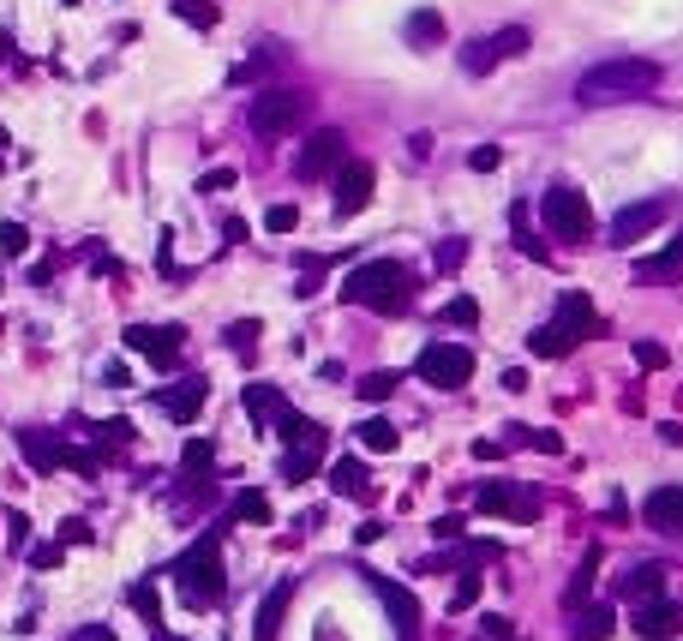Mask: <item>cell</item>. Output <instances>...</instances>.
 <instances>
[{"label":"cell","instance_id":"1","mask_svg":"<svg viewBox=\"0 0 683 641\" xmlns=\"http://www.w3.org/2000/svg\"><path fill=\"white\" fill-rule=\"evenodd\" d=\"M654 90H660V66L642 60V54H618V60H600V66L582 72L576 102L606 108V102H642V96H654Z\"/></svg>","mask_w":683,"mask_h":641},{"label":"cell","instance_id":"2","mask_svg":"<svg viewBox=\"0 0 683 641\" xmlns=\"http://www.w3.org/2000/svg\"><path fill=\"white\" fill-rule=\"evenodd\" d=\"M414 276L396 264V258H372V264H354L348 282H342V300L348 306H372V312H408V294Z\"/></svg>","mask_w":683,"mask_h":641},{"label":"cell","instance_id":"3","mask_svg":"<svg viewBox=\"0 0 683 641\" xmlns=\"http://www.w3.org/2000/svg\"><path fill=\"white\" fill-rule=\"evenodd\" d=\"M174 588H180V600H186L192 612H210V606H222V594H228V576H222L216 534H204V540H192V546L180 552V564H174Z\"/></svg>","mask_w":683,"mask_h":641},{"label":"cell","instance_id":"4","mask_svg":"<svg viewBox=\"0 0 683 641\" xmlns=\"http://www.w3.org/2000/svg\"><path fill=\"white\" fill-rule=\"evenodd\" d=\"M306 90H258L252 96V108H246V126L258 132V138H288L300 120H306Z\"/></svg>","mask_w":683,"mask_h":641},{"label":"cell","instance_id":"5","mask_svg":"<svg viewBox=\"0 0 683 641\" xmlns=\"http://www.w3.org/2000/svg\"><path fill=\"white\" fill-rule=\"evenodd\" d=\"M540 216H546L552 240H594V210H588V192H576V186H552L540 198Z\"/></svg>","mask_w":683,"mask_h":641},{"label":"cell","instance_id":"6","mask_svg":"<svg viewBox=\"0 0 683 641\" xmlns=\"http://www.w3.org/2000/svg\"><path fill=\"white\" fill-rule=\"evenodd\" d=\"M420 378H426L432 390H468L474 354H468L462 342H426V348H420Z\"/></svg>","mask_w":683,"mask_h":641},{"label":"cell","instance_id":"7","mask_svg":"<svg viewBox=\"0 0 683 641\" xmlns=\"http://www.w3.org/2000/svg\"><path fill=\"white\" fill-rule=\"evenodd\" d=\"M348 162V138L336 132V126H318L306 144H300V156H294V174L300 180H324L330 168H342Z\"/></svg>","mask_w":683,"mask_h":641},{"label":"cell","instance_id":"8","mask_svg":"<svg viewBox=\"0 0 683 641\" xmlns=\"http://www.w3.org/2000/svg\"><path fill=\"white\" fill-rule=\"evenodd\" d=\"M474 504H480L486 516H504V522H534V516H540V498L522 492V486H510V480H486V486L474 492Z\"/></svg>","mask_w":683,"mask_h":641},{"label":"cell","instance_id":"9","mask_svg":"<svg viewBox=\"0 0 683 641\" xmlns=\"http://www.w3.org/2000/svg\"><path fill=\"white\" fill-rule=\"evenodd\" d=\"M672 216V198L660 192V198H642V204H624L618 216H612V246H630V240H642L648 228H660Z\"/></svg>","mask_w":683,"mask_h":641},{"label":"cell","instance_id":"10","mask_svg":"<svg viewBox=\"0 0 683 641\" xmlns=\"http://www.w3.org/2000/svg\"><path fill=\"white\" fill-rule=\"evenodd\" d=\"M552 330L576 348V342H588V336H606V324H600V312L588 306V294L582 288H570L564 300H558V318H552Z\"/></svg>","mask_w":683,"mask_h":641},{"label":"cell","instance_id":"11","mask_svg":"<svg viewBox=\"0 0 683 641\" xmlns=\"http://www.w3.org/2000/svg\"><path fill=\"white\" fill-rule=\"evenodd\" d=\"M180 336H186L180 324H162V330H156V324H132V330H126V348L150 354V366H156V372H168V366L180 360Z\"/></svg>","mask_w":683,"mask_h":641},{"label":"cell","instance_id":"12","mask_svg":"<svg viewBox=\"0 0 683 641\" xmlns=\"http://www.w3.org/2000/svg\"><path fill=\"white\" fill-rule=\"evenodd\" d=\"M372 204V162H342L336 168V216H360Z\"/></svg>","mask_w":683,"mask_h":641},{"label":"cell","instance_id":"13","mask_svg":"<svg viewBox=\"0 0 683 641\" xmlns=\"http://www.w3.org/2000/svg\"><path fill=\"white\" fill-rule=\"evenodd\" d=\"M204 396H210V384H204V378H180V384H168L156 402H162V414H168V420L192 426V420H198V408H204Z\"/></svg>","mask_w":683,"mask_h":641},{"label":"cell","instance_id":"14","mask_svg":"<svg viewBox=\"0 0 683 641\" xmlns=\"http://www.w3.org/2000/svg\"><path fill=\"white\" fill-rule=\"evenodd\" d=\"M642 522L660 534H683V486H654L642 504Z\"/></svg>","mask_w":683,"mask_h":641},{"label":"cell","instance_id":"15","mask_svg":"<svg viewBox=\"0 0 683 641\" xmlns=\"http://www.w3.org/2000/svg\"><path fill=\"white\" fill-rule=\"evenodd\" d=\"M636 630L648 641H672L683 630V606L672 600H648V606H636Z\"/></svg>","mask_w":683,"mask_h":641},{"label":"cell","instance_id":"16","mask_svg":"<svg viewBox=\"0 0 683 641\" xmlns=\"http://www.w3.org/2000/svg\"><path fill=\"white\" fill-rule=\"evenodd\" d=\"M618 594H624V600H636V606L666 600V564H636V570L618 582Z\"/></svg>","mask_w":683,"mask_h":641},{"label":"cell","instance_id":"17","mask_svg":"<svg viewBox=\"0 0 683 641\" xmlns=\"http://www.w3.org/2000/svg\"><path fill=\"white\" fill-rule=\"evenodd\" d=\"M330 492H336V498H354V504H366V498H372V474H366V462L342 456V462L330 468Z\"/></svg>","mask_w":683,"mask_h":641},{"label":"cell","instance_id":"18","mask_svg":"<svg viewBox=\"0 0 683 641\" xmlns=\"http://www.w3.org/2000/svg\"><path fill=\"white\" fill-rule=\"evenodd\" d=\"M18 450H24V462H30L36 474H54V468L66 462V444H54L48 432H18Z\"/></svg>","mask_w":683,"mask_h":641},{"label":"cell","instance_id":"19","mask_svg":"<svg viewBox=\"0 0 683 641\" xmlns=\"http://www.w3.org/2000/svg\"><path fill=\"white\" fill-rule=\"evenodd\" d=\"M246 414H252L258 426H276V420L288 414V396H282L276 384H246Z\"/></svg>","mask_w":683,"mask_h":641},{"label":"cell","instance_id":"20","mask_svg":"<svg viewBox=\"0 0 683 641\" xmlns=\"http://www.w3.org/2000/svg\"><path fill=\"white\" fill-rule=\"evenodd\" d=\"M678 276H683V228L660 258H642V264H636V282H678Z\"/></svg>","mask_w":683,"mask_h":641},{"label":"cell","instance_id":"21","mask_svg":"<svg viewBox=\"0 0 683 641\" xmlns=\"http://www.w3.org/2000/svg\"><path fill=\"white\" fill-rule=\"evenodd\" d=\"M594 576H600V546H588V552H582V564H576V576H570V588H564V606H570V612H582V606H588Z\"/></svg>","mask_w":683,"mask_h":641},{"label":"cell","instance_id":"22","mask_svg":"<svg viewBox=\"0 0 683 641\" xmlns=\"http://www.w3.org/2000/svg\"><path fill=\"white\" fill-rule=\"evenodd\" d=\"M612 630H618V612H612V606H582L570 636L576 641H612Z\"/></svg>","mask_w":683,"mask_h":641},{"label":"cell","instance_id":"23","mask_svg":"<svg viewBox=\"0 0 683 641\" xmlns=\"http://www.w3.org/2000/svg\"><path fill=\"white\" fill-rule=\"evenodd\" d=\"M372 588H378V600L390 606V618L402 624V636H414V624H420V606H414V594H402L396 582H372Z\"/></svg>","mask_w":683,"mask_h":641},{"label":"cell","instance_id":"24","mask_svg":"<svg viewBox=\"0 0 683 641\" xmlns=\"http://www.w3.org/2000/svg\"><path fill=\"white\" fill-rule=\"evenodd\" d=\"M402 36H408L414 48H432V42H444V18H438L432 6H420V12H408V24H402Z\"/></svg>","mask_w":683,"mask_h":641},{"label":"cell","instance_id":"25","mask_svg":"<svg viewBox=\"0 0 683 641\" xmlns=\"http://www.w3.org/2000/svg\"><path fill=\"white\" fill-rule=\"evenodd\" d=\"M354 432H360V444H366V450H372V456H390V450H396V444H402V432H396V426H390V420H384V414H372V420H360V426H354Z\"/></svg>","mask_w":683,"mask_h":641},{"label":"cell","instance_id":"26","mask_svg":"<svg viewBox=\"0 0 683 641\" xmlns=\"http://www.w3.org/2000/svg\"><path fill=\"white\" fill-rule=\"evenodd\" d=\"M318 462H324V438H318V444L288 450V456H282V480H288V486H300V480H312V468H318Z\"/></svg>","mask_w":683,"mask_h":641},{"label":"cell","instance_id":"27","mask_svg":"<svg viewBox=\"0 0 683 641\" xmlns=\"http://www.w3.org/2000/svg\"><path fill=\"white\" fill-rule=\"evenodd\" d=\"M510 438H516V444H528V450H540V456H564V438H558V432H546V426H510Z\"/></svg>","mask_w":683,"mask_h":641},{"label":"cell","instance_id":"28","mask_svg":"<svg viewBox=\"0 0 683 641\" xmlns=\"http://www.w3.org/2000/svg\"><path fill=\"white\" fill-rule=\"evenodd\" d=\"M282 606H288V582L264 594V606H258V641H270V636H276V624H282Z\"/></svg>","mask_w":683,"mask_h":641},{"label":"cell","instance_id":"29","mask_svg":"<svg viewBox=\"0 0 683 641\" xmlns=\"http://www.w3.org/2000/svg\"><path fill=\"white\" fill-rule=\"evenodd\" d=\"M132 612L144 618V624H162V594H156V582H132Z\"/></svg>","mask_w":683,"mask_h":641},{"label":"cell","instance_id":"30","mask_svg":"<svg viewBox=\"0 0 683 641\" xmlns=\"http://www.w3.org/2000/svg\"><path fill=\"white\" fill-rule=\"evenodd\" d=\"M168 6H174V18H186L192 30H210V24L222 18V12H216V0H168Z\"/></svg>","mask_w":683,"mask_h":641},{"label":"cell","instance_id":"31","mask_svg":"<svg viewBox=\"0 0 683 641\" xmlns=\"http://www.w3.org/2000/svg\"><path fill=\"white\" fill-rule=\"evenodd\" d=\"M492 66H498V48H492V42H468V48H462V72L480 78V72H492Z\"/></svg>","mask_w":683,"mask_h":641},{"label":"cell","instance_id":"32","mask_svg":"<svg viewBox=\"0 0 683 641\" xmlns=\"http://www.w3.org/2000/svg\"><path fill=\"white\" fill-rule=\"evenodd\" d=\"M528 348H534V354H540V360H558V354H570V342H564V336H558V330H552V324H540V330H534V336H528Z\"/></svg>","mask_w":683,"mask_h":641},{"label":"cell","instance_id":"33","mask_svg":"<svg viewBox=\"0 0 683 641\" xmlns=\"http://www.w3.org/2000/svg\"><path fill=\"white\" fill-rule=\"evenodd\" d=\"M234 516L264 528V522H270V498H264V492H240V498H234Z\"/></svg>","mask_w":683,"mask_h":641},{"label":"cell","instance_id":"34","mask_svg":"<svg viewBox=\"0 0 683 641\" xmlns=\"http://www.w3.org/2000/svg\"><path fill=\"white\" fill-rule=\"evenodd\" d=\"M492 48H498V60H516V54H528V30H522V24H510V30H498V36H492Z\"/></svg>","mask_w":683,"mask_h":641},{"label":"cell","instance_id":"35","mask_svg":"<svg viewBox=\"0 0 683 641\" xmlns=\"http://www.w3.org/2000/svg\"><path fill=\"white\" fill-rule=\"evenodd\" d=\"M0 252L6 258H24L30 252V228L24 222H0Z\"/></svg>","mask_w":683,"mask_h":641},{"label":"cell","instance_id":"36","mask_svg":"<svg viewBox=\"0 0 683 641\" xmlns=\"http://www.w3.org/2000/svg\"><path fill=\"white\" fill-rule=\"evenodd\" d=\"M354 390H360V402H384V396L396 390V372H372V378H360Z\"/></svg>","mask_w":683,"mask_h":641},{"label":"cell","instance_id":"37","mask_svg":"<svg viewBox=\"0 0 683 641\" xmlns=\"http://www.w3.org/2000/svg\"><path fill=\"white\" fill-rule=\"evenodd\" d=\"M294 222H300V210H294V204H270V216H264V228H270V234H294Z\"/></svg>","mask_w":683,"mask_h":641},{"label":"cell","instance_id":"38","mask_svg":"<svg viewBox=\"0 0 683 641\" xmlns=\"http://www.w3.org/2000/svg\"><path fill=\"white\" fill-rule=\"evenodd\" d=\"M444 324H480V306H474L468 294H456V300L444 306Z\"/></svg>","mask_w":683,"mask_h":641},{"label":"cell","instance_id":"39","mask_svg":"<svg viewBox=\"0 0 683 641\" xmlns=\"http://www.w3.org/2000/svg\"><path fill=\"white\" fill-rule=\"evenodd\" d=\"M210 462H216V444H204V438H192V444H186V474H204Z\"/></svg>","mask_w":683,"mask_h":641},{"label":"cell","instance_id":"40","mask_svg":"<svg viewBox=\"0 0 683 641\" xmlns=\"http://www.w3.org/2000/svg\"><path fill=\"white\" fill-rule=\"evenodd\" d=\"M90 540H96V534H90L84 516H66V522H60V546H90Z\"/></svg>","mask_w":683,"mask_h":641},{"label":"cell","instance_id":"41","mask_svg":"<svg viewBox=\"0 0 683 641\" xmlns=\"http://www.w3.org/2000/svg\"><path fill=\"white\" fill-rule=\"evenodd\" d=\"M474 600H480V576H474V570H468V576H462V582H456V594H450V612H468V606H474Z\"/></svg>","mask_w":683,"mask_h":641},{"label":"cell","instance_id":"42","mask_svg":"<svg viewBox=\"0 0 683 641\" xmlns=\"http://www.w3.org/2000/svg\"><path fill=\"white\" fill-rule=\"evenodd\" d=\"M432 258H438V270H456V264L468 258V240H438V252H432Z\"/></svg>","mask_w":683,"mask_h":641},{"label":"cell","instance_id":"43","mask_svg":"<svg viewBox=\"0 0 683 641\" xmlns=\"http://www.w3.org/2000/svg\"><path fill=\"white\" fill-rule=\"evenodd\" d=\"M96 444H132V420H102L96 426Z\"/></svg>","mask_w":683,"mask_h":641},{"label":"cell","instance_id":"44","mask_svg":"<svg viewBox=\"0 0 683 641\" xmlns=\"http://www.w3.org/2000/svg\"><path fill=\"white\" fill-rule=\"evenodd\" d=\"M480 630H486L492 641H516V624H510L504 612H486V618H480Z\"/></svg>","mask_w":683,"mask_h":641},{"label":"cell","instance_id":"45","mask_svg":"<svg viewBox=\"0 0 683 641\" xmlns=\"http://www.w3.org/2000/svg\"><path fill=\"white\" fill-rule=\"evenodd\" d=\"M636 366H642V372H660V366H666V348H660V342H636Z\"/></svg>","mask_w":683,"mask_h":641},{"label":"cell","instance_id":"46","mask_svg":"<svg viewBox=\"0 0 683 641\" xmlns=\"http://www.w3.org/2000/svg\"><path fill=\"white\" fill-rule=\"evenodd\" d=\"M6 528H12V552H24V546H30V516H24V510H12V516H6Z\"/></svg>","mask_w":683,"mask_h":641},{"label":"cell","instance_id":"47","mask_svg":"<svg viewBox=\"0 0 683 641\" xmlns=\"http://www.w3.org/2000/svg\"><path fill=\"white\" fill-rule=\"evenodd\" d=\"M468 168H474V174H492V168H498V144H480V150L468 156Z\"/></svg>","mask_w":683,"mask_h":641},{"label":"cell","instance_id":"48","mask_svg":"<svg viewBox=\"0 0 683 641\" xmlns=\"http://www.w3.org/2000/svg\"><path fill=\"white\" fill-rule=\"evenodd\" d=\"M228 342H234L240 354H252V342H258V324H252V318H246V324H234V330H228Z\"/></svg>","mask_w":683,"mask_h":641},{"label":"cell","instance_id":"49","mask_svg":"<svg viewBox=\"0 0 683 641\" xmlns=\"http://www.w3.org/2000/svg\"><path fill=\"white\" fill-rule=\"evenodd\" d=\"M60 558H66V546H36V552H30V564H36V570H54Z\"/></svg>","mask_w":683,"mask_h":641},{"label":"cell","instance_id":"50","mask_svg":"<svg viewBox=\"0 0 683 641\" xmlns=\"http://www.w3.org/2000/svg\"><path fill=\"white\" fill-rule=\"evenodd\" d=\"M222 186H234V168H210V174H204V186H198V192H222Z\"/></svg>","mask_w":683,"mask_h":641},{"label":"cell","instance_id":"51","mask_svg":"<svg viewBox=\"0 0 683 641\" xmlns=\"http://www.w3.org/2000/svg\"><path fill=\"white\" fill-rule=\"evenodd\" d=\"M102 384H114V390H126V384H132V372H126L120 360H108V366H102Z\"/></svg>","mask_w":683,"mask_h":641},{"label":"cell","instance_id":"52","mask_svg":"<svg viewBox=\"0 0 683 641\" xmlns=\"http://www.w3.org/2000/svg\"><path fill=\"white\" fill-rule=\"evenodd\" d=\"M408 156H414V162H426V156H432V138H426V132H414V138H408Z\"/></svg>","mask_w":683,"mask_h":641},{"label":"cell","instance_id":"53","mask_svg":"<svg viewBox=\"0 0 683 641\" xmlns=\"http://www.w3.org/2000/svg\"><path fill=\"white\" fill-rule=\"evenodd\" d=\"M432 534H438V540H456V534H462V516H438V528H432Z\"/></svg>","mask_w":683,"mask_h":641},{"label":"cell","instance_id":"54","mask_svg":"<svg viewBox=\"0 0 683 641\" xmlns=\"http://www.w3.org/2000/svg\"><path fill=\"white\" fill-rule=\"evenodd\" d=\"M72 641H114V630H108V624H84Z\"/></svg>","mask_w":683,"mask_h":641},{"label":"cell","instance_id":"55","mask_svg":"<svg viewBox=\"0 0 683 641\" xmlns=\"http://www.w3.org/2000/svg\"><path fill=\"white\" fill-rule=\"evenodd\" d=\"M6 54H12V36H6V30H0V60H6Z\"/></svg>","mask_w":683,"mask_h":641},{"label":"cell","instance_id":"56","mask_svg":"<svg viewBox=\"0 0 683 641\" xmlns=\"http://www.w3.org/2000/svg\"><path fill=\"white\" fill-rule=\"evenodd\" d=\"M162 641H180V636H162Z\"/></svg>","mask_w":683,"mask_h":641},{"label":"cell","instance_id":"57","mask_svg":"<svg viewBox=\"0 0 683 641\" xmlns=\"http://www.w3.org/2000/svg\"><path fill=\"white\" fill-rule=\"evenodd\" d=\"M66 6H78V0H66Z\"/></svg>","mask_w":683,"mask_h":641}]
</instances>
